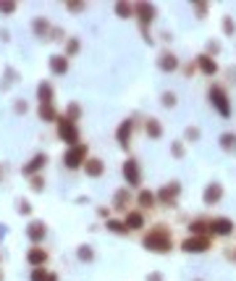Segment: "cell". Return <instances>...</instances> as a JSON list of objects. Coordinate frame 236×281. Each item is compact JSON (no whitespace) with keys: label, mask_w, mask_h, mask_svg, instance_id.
I'll return each instance as SVG.
<instances>
[{"label":"cell","mask_w":236,"mask_h":281,"mask_svg":"<svg viewBox=\"0 0 236 281\" xmlns=\"http://www.w3.org/2000/svg\"><path fill=\"white\" fill-rule=\"evenodd\" d=\"M233 260H236V255H233Z\"/></svg>","instance_id":"51"},{"label":"cell","mask_w":236,"mask_h":281,"mask_svg":"<svg viewBox=\"0 0 236 281\" xmlns=\"http://www.w3.org/2000/svg\"><path fill=\"white\" fill-rule=\"evenodd\" d=\"M179 195H181V184H179V181H171V184L160 186V190L155 192V200H158L160 205L176 208V200H179Z\"/></svg>","instance_id":"6"},{"label":"cell","mask_w":236,"mask_h":281,"mask_svg":"<svg viewBox=\"0 0 236 281\" xmlns=\"http://www.w3.org/2000/svg\"><path fill=\"white\" fill-rule=\"evenodd\" d=\"M142 247L150 250V252H158V255H165L173 250V239H171V231L165 226H155L145 234V239H142Z\"/></svg>","instance_id":"1"},{"label":"cell","mask_w":236,"mask_h":281,"mask_svg":"<svg viewBox=\"0 0 236 281\" xmlns=\"http://www.w3.org/2000/svg\"><path fill=\"white\" fill-rule=\"evenodd\" d=\"M192 8H194V13L202 18V16H207V3H192Z\"/></svg>","instance_id":"42"},{"label":"cell","mask_w":236,"mask_h":281,"mask_svg":"<svg viewBox=\"0 0 236 281\" xmlns=\"http://www.w3.org/2000/svg\"><path fill=\"white\" fill-rule=\"evenodd\" d=\"M184 153H186V150H184V142H181V139H176V142L171 145V155H173V158H184Z\"/></svg>","instance_id":"36"},{"label":"cell","mask_w":236,"mask_h":281,"mask_svg":"<svg viewBox=\"0 0 236 281\" xmlns=\"http://www.w3.org/2000/svg\"><path fill=\"white\" fill-rule=\"evenodd\" d=\"M45 281H58V273H47V278Z\"/></svg>","instance_id":"48"},{"label":"cell","mask_w":236,"mask_h":281,"mask_svg":"<svg viewBox=\"0 0 236 281\" xmlns=\"http://www.w3.org/2000/svg\"><path fill=\"white\" fill-rule=\"evenodd\" d=\"M45 190V179L42 176H32V192H42Z\"/></svg>","instance_id":"40"},{"label":"cell","mask_w":236,"mask_h":281,"mask_svg":"<svg viewBox=\"0 0 236 281\" xmlns=\"http://www.w3.org/2000/svg\"><path fill=\"white\" fill-rule=\"evenodd\" d=\"M145 132H147L150 139H160V137H163V126H160L158 119H147V121H145Z\"/></svg>","instance_id":"25"},{"label":"cell","mask_w":236,"mask_h":281,"mask_svg":"<svg viewBox=\"0 0 236 281\" xmlns=\"http://www.w3.org/2000/svg\"><path fill=\"white\" fill-rule=\"evenodd\" d=\"M16 210H18L21 216H29V213H32V205H29V200H18V202H16Z\"/></svg>","instance_id":"37"},{"label":"cell","mask_w":236,"mask_h":281,"mask_svg":"<svg viewBox=\"0 0 236 281\" xmlns=\"http://www.w3.org/2000/svg\"><path fill=\"white\" fill-rule=\"evenodd\" d=\"M194 71H197V63H186V66H184V74H186V77H192Z\"/></svg>","instance_id":"44"},{"label":"cell","mask_w":236,"mask_h":281,"mask_svg":"<svg viewBox=\"0 0 236 281\" xmlns=\"http://www.w3.org/2000/svg\"><path fill=\"white\" fill-rule=\"evenodd\" d=\"M27 237H29L32 245H40V242L47 237V226H45L42 221H32V223L27 226Z\"/></svg>","instance_id":"12"},{"label":"cell","mask_w":236,"mask_h":281,"mask_svg":"<svg viewBox=\"0 0 236 281\" xmlns=\"http://www.w3.org/2000/svg\"><path fill=\"white\" fill-rule=\"evenodd\" d=\"M66 8L71 13H79V11H84V3H66Z\"/></svg>","instance_id":"43"},{"label":"cell","mask_w":236,"mask_h":281,"mask_svg":"<svg viewBox=\"0 0 236 281\" xmlns=\"http://www.w3.org/2000/svg\"><path fill=\"white\" fill-rule=\"evenodd\" d=\"M124 223H126L129 231L131 229H142V226H145V216H142V210H131V213H126Z\"/></svg>","instance_id":"21"},{"label":"cell","mask_w":236,"mask_h":281,"mask_svg":"<svg viewBox=\"0 0 236 281\" xmlns=\"http://www.w3.org/2000/svg\"><path fill=\"white\" fill-rule=\"evenodd\" d=\"M218 142H221V150H226V153L236 155V134H233V132H223Z\"/></svg>","instance_id":"22"},{"label":"cell","mask_w":236,"mask_h":281,"mask_svg":"<svg viewBox=\"0 0 236 281\" xmlns=\"http://www.w3.org/2000/svg\"><path fill=\"white\" fill-rule=\"evenodd\" d=\"M108 213H110V210H108V208H97V216H103V218H108Z\"/></svg>","instance_id":"47"},{"label":"cell","mask_w":236,"mask_h":281,"mask_svg":"<svg viewBox=\"0 0 236 281\" xmlns=\"http://www.w3.org/2000/svg\"><path fill=\"white\" fill-rule=\"evenodd\" d=\"M131 134H134V119H124L121 124H118V129H115V142L126 150L131 145Z\"/></svg>","instance_id":"8"},{"label":"cell","mask_w":236,"mask_h":281,"mask_svg":"<svg viewBox=\"0 0 236 281\" xmlns=\"http://www.w3.org/2000/svg\"><path fill=\"white\" fill-rule=\"evenodd\" d=\"M147 281H165V278H163V273H150Z\"/></svg>","instance_id":"45"},{"label":"cell","mask_w":236,"mask_h":281,"mask_svg":"<svg viewBox=\"0 0 236 281\" xmlns=\"http://www.w3.org/2000/svg\"><path fill=\"white\" fill-rule=\"evenodd\" d=\"M50 71H53L55 77H63V74L68 71V58H66V55H53V58H50Z\"/></svg>","instance_id":"20"},{"label":"cell","mask_w":236,"mask_h":281,"mask_svg":"<svg viewBox=\"0 0 236 281\" xmlns=\"http://www.w3.org/2000/svg\"><path fill=\"white\" fill-rule=\"evenodd\" d=\"M82 168H84V174H87L89 179H97V176H103V171H105V163H103L100 158H87Z\"/></svg>","instance_id":"13"},{"label":"cell","mask_w":236,"mask_h":281,"mask_svg":"<svg viewBox=\"0 0 236 281\" xmlns=\"http://www.w3.org/2000/svg\"><path fill=\"white\" fill-rule=\"evenodd\" d=\"M221 27H223V34H228V37H231V34L236 32V21H233L231 16H223V21H221Z\"/></svg>","instance_id":"32"},{"label":"cell","mask_w":236,"mask_h":281,"mask_svg":"<svg viewBox=\"0 0 236 281\" xmlns=\"http://www.w3.org/2000/svg\"><path fill=\"white\" fill-rule=\"evenodd\" d=\"M136 202H139V208L142 210H150V208H155V192H150V190H142L139 195H136Z\"/></svg>","instance_id":"24"},{"label":"cell","mask_w":236,"mask_h":281,"mask_svg":"<svg viewBox=\"0 0 236 281\" xmlns=\"http://www.w3.org/2000/svg\"><path fill=\"white\" fill-rule=\"evenodd\" d=\"M124 179H126L129 186H139L142 184V168H139V163L134 158H129L124 163Z\"/></svg>","instance_id":"9"},{"label":"cell","mask_w":236,"mask_h":281,"mask_svg":"<svg viewBox=\"0 0 236 281\" xmlns=\"http://www.w3.org/2000/svg\"><path fill=\"white\" fill-rule=\"evenodd\" d=\"M0 281H3V273H0Z\"/></svg>","instance_id":"50"},{"label":"cell","mask_w":236,"mask_h":281,"mask_svg":"<svg viewBox=\"0 0 236 281\" xmlns=\"http://www.w3.org/2000/svg\"><path fill=\"white\" fill-rule=\"evenodd\" d=\"M27 263H29L32 268H45V263H47V252H45L42 247H32V250L27 252Z\"/></svg>","instance_id":"16"},{"label":"cell","mask_w":236,"mask_h":281,"mask_svg":"<svg viewBox=\"0 0 236 281\" xmlns=\"http://www.w3.org/2000/svg\"><path fill=\"white\" fill-rule=\"evenodd\" d=\"M37 100H40V105H53V84L50 82L37 84Z\"/></svg>","instance_id":"19"},{"label":"cell","mask_w":236,"mask_h":281,"mask_svg":"<svg viewBox=\"0 0 236 281\" xmlns=\"http://www.w3.org/2000/svg\"><path fill=\"white\" fill-rule=\"evenodd\" d=\"M194 281H205V278H194Z\"/></svg>","instance_id":"49"},{"label":"cell","mask_w":236,"mask_h":281,"mask_svg":"<svg viewBox=\"0 0 236 281\" xmlns=\"http://www.w3.org/2000/svg\"><path fill=\"white\" fill-rule=\"evenodd\" d=\"M105 229H108V231H113V234H129V229H126V223H124V221H108V223H105Z\"/></svg>","instance_id":"31"},{"label":"cell","mask_w":236,"mask_h":281,"mask_svg":"<svg viewBox=\"0 0 236 281\" xmlns=\"http://www.w3.org/2000/svg\"><path fill=\"white\" fill-rule=\"evenodd\" d=\"M129 200H131V195H129V190L124 186V190H118V192L113 195V208H115V210H121V213H124V210H126V205H129Z\"/></svg>","instance_id":"23"},{"label":"cell","mask_w":236,"mask_h":281,"mask_svg":"<svg viewBox=\"0 0 236 281\" xmlns=\"http://www.w3.org/2000/svg\"><path fill=\"white\" fill-rule=\"evenodd\" d=\"M58 137L63 139V142L68 145V147H74V145H79V126H76V121H68L66 116L61 119L58 116Z\"/></svg>","instance_id":"4"},{"label":"cell","mask_w":236,"mask_h":281,"mask_svg":"<svg viewBox=\"0 0 236 281\" xmlns=\"http://www.w3.org/2000/svg\"><path fill=\"white\" fill-rule=\"evenodd\" d=\"M76 53H79V40H76V37H71L68 45H66V53H63V55L68 58V55H76Z\"/></svg>","instance_id":"34"},{"label":"cell","mask_w":236,"mask_h":281,"mask_svg":"<svg viewBox=\"0 0 236 281\" xmlns=\"http://www.w3.org/2000/svg\"><path fill=\"white\" fill-rule=\"evenodd\" d=\"M16 113H27V103H24V100L16 103Z\"/></svg>","instance_id":"46"},{"label":"cell","mask_w":236,"mask_h":281,"mask_svg":"<svg viewBox=\"0 0 236 281\" xmlns=\"http://www.w3.org/2000/svg\"><path fill=\"white\" fill-rule=\"evenodd\" d=\"M0 13H6V16L16 13V3L13 0H0Z\"/></svg>","instance_id":"35"},{"label":"cell","mask_w":236,"mask_h":281,"mask_svg":"<svg viewBox=\"0 0 236 281\" xmlns=\"http://www.w3.org/2000/svg\"><path fill=\"white\" fill-rule=\"evenodd\" d=\"M40 119L47 121V124L58 121V110H55V105H40Z\"/></svg>","instance_id":"26"},{"label":"cell","mask_w":236,"mask_h":281,"mask_svg":"<svg viewBox=\"0 0 236 281\" xmlns=\"http://www.w3.org/2000/svg\"><path fill=\"white\" fill-rule=\"evenodd\" d=\"M207 100H210L212 108L218 110V116H223V119H228V116H231V103H228V95H226V89L221 84H212L207 89Z\"/></svg>","instance_id":"3"},{"label":"cell","mask_w":236,"mask_h":281,"mask_svg":"<svg viewBox=\"0 0 236 281\" xmlns=\"http://www.w3.org/2000/svg\"><path fill=\"white\" fill-rule=\"evenodd\" d=\"M134 16L139 18V27H142V34H145V42L152 45L155 40L150 37V24H152L155 16H158V8L152 3H136L134 6Z\"/></svg>","instance_id":"2"},{"label":"cell","mask_w":236,"mask_h":281,"mask_svg":"<svg viewBox=\"0 0 236 281\" xmlns=\"http://www.w3.org/2000/svg\"><path fill=\"white\" fill-rule=\"evenodd\" d=\"M158 68H160V71H176V68H179V58L173 55V53H168V50H163L160 55H158Z\"/></svg>","instance_id":"14"},{"label":"cell","mask_w":236,"mask_h":281,"mask_svg":"<svg viewBox=\"0 0 236 281\" xmlns=\"http://www.w3.org/2000/svg\"><path fill=\"white\" fill-rule=\"evenodd\" d=\"M32 32H34L37 37H45L47 32H50V24H47V18H42V16H37V18L32 21Z\"/></svg>","instance_id":"27"},{"label":"cell","mask_w":236,"mask_h":281,"mask_svg":"<svg viewBox=\"0 0 236 281\" xmlns=\"http://www.w3.org/2000/svg\"><path fill=\"white\" fill-rule=\"evenodd\" d=\"M87 145H74V147H68L66 150V155H63V163H66V168L68 171H76V168H82L84 166V160H87Z\"/></svg>","instance_id":"5"},{"label":"cell","mask_w":236,"mask_h":281,"mask_svg":"<svg viewBox=\"0 0 236 281\" xmlns=\"http://www.w3.org/2000/svg\"><path fill=\"white\" fill-rule=\"evenodd\" d=\"M212 247V237H186L181 242V250L186 255H200V252H207Z\"/></svg>","instance_id":"7"},{"label":"cell","mask_w":236,"mask_h":281,"mask_svg":"<svg viewBox=\"0 0 236 281\" xmlns=\"http://www.w3.org/2000/svg\"><path fill=\"white\" fill-rule=\"evenodd\" d=\"M45 278H47V271H45V268H32L29 281H45Z\"/></svg>","instance_id":"38"},{"label":"cell","mask_w":236,"mask_h":281,"mask_svg":"<svg viewBox=\"0 0 236 281\" xmlns=\"http://www.w3.org/2000/svg\"><path fill=\"white\" fill-rule=\"evenodd\" d=\"M197 68H200V71L205 74V77H212V74H215L218 71V63H215V58H210L207 53H202V55H197Z\"/></svg>","instance_id":"15"},{"label":"cell","mask_w":236,"mask_h":281,"mask_svg":"<svg viewBox=\"0 0 236 281\" xmlns=\"http://www.w3.org/2000/svg\"><path fill=\"white\" fill-rule=\"evenodd\" d=\"M45 163H47V155H45V153H37V155L27 163V166H21V174L32 179V176H37L40 168H45Z\"/></svg>","instance_id":"11"},{"label":"cell","mask_w":236,"mask_h":281,"mask_svg":"<svg viewBox=\"0 0 236 281\" xmlns=\"http://www.w3.org/2000/svg\"><path fill=\"white\" fill-rule=\"evenodd\" d=\"M184 137L189 139V142H197V139H200V129H197V126H189Z\"/></svg>","instance_id":"41"},{"label":"cell","mask_w":236,"mask_h":281,"mask_svg":"<svg viewBox=\"0 0 236 281\" xmlns=\"http://www.w3.org/2000/svg\"><path fill=\"white\" fill-rule=\"evenodd\" d=\"M176 92H163V95H160V105L163 108H176Z\"/></svg>","instance_id":"30"},{"label":"cell","mask_w":236,"mask_h":281,"mask_svg":"<svg viewBox=\"0 0 236 281\" xmlns=\"http://www.w3.org/2000/svg\"><path fill=\"white\" fill-rule=\"evenodd\" d=\"M221 197H223V184L210 181V184L205 186V192H202V202H205V205H218Z\"/></svg>","instance_id":"10"},{"label":"cell","mask_w":236,"mask_h":281,"mask_svg":"<svg viewBox=\"0 0 236 281\" xmlns=\"http://www.w3.org/2000/svg\"><path fill=\"white\" fill-rule=\"evenodd\" d=\"M212 234H218V237H228L233 234V221L231 218H212Z\"/></svg>","instance_id":"18"},{"label":"cell","mask_w":236,"mask_h":281,"mask_svg":"<svg viewBox=\"0 0 236 281\" xmlns=\"http://www.w3.org/2000/svg\"><path fill=\"white\" fill-rule=\"evenodd\" d=\"M79 116H82V108H79L76 103H71V105L66 108V119H68V121H76Z\"/></svg>","instance_id":"33"},{"label":"cell","mask_w":236,"mask_h":281,"mask_svg":"<svg viewBox=\"0 0 236 281\" xmlns=\"http://www.w3.org/2000/svg\"><path fill=\"white\" fill-rule=\"evenodd\" d=\"M113 8H115V16L118 18H131L134 16V6L131 3H115Z\"/></svg>","instance_id":"29"},{"label":"cell","mask_w":236,"mask_h":281,"mask_svg":"<svg viewBox=\"0 0 236 281\" xmlns=\"http://www.w3.org/2000/svg\"><path fill=\"white\" fill-rule=\"evenodd\" d=\"M218 53H221V42H215V40H210V42H207V55H210V58H215Z\"/></svg>","instance_id":"39"},{"label":"cell","mask_w":236,"mask_h":281,"mask_svg":"<svg viewBox=\"0 0 236 281\" xmlns=\"http://www.w3.org/2000/svg\"><path fill=\"white\" fill-rule=\"evenodd\" d=\"M189 231H192V237H212V223L197 218V221L189 223Z\"/></svg>","instance_id":"17"},{"label":"cell","mask_w":236,"mask_h":281,"mask_svg":"<svg viewBox=\"0 0 236 281\" xmlns=\"http://www.w3.org/2000/svg\"><path fill=\"white\" fill-rule=\"evenodd\" d=\"M76 257H79L82 263H92V260H94V250H92L89 245H79V247H76Z\"/></svg>","instance_id":"28"}]
</instances>
